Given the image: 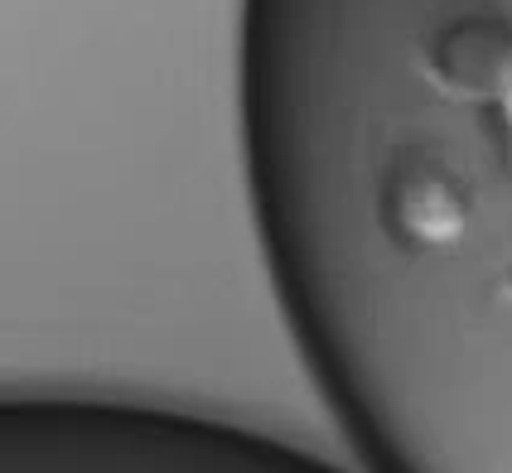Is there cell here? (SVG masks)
Returning a JSON list of instances; mask_svg holds the SVG:
<instances>
[{"label":"cell","instance_id":"cell-1","mask_svg":"<svg viewBox=\"0 0 512 473\" xmlns=\"http://www.w3.org/2000/svg\"><path fill=\"white\" fill-rule=\"evenodd\" d=\"M382 227L416 256H455L474 232V184L430 150H406L382 179Z\"/></svg>","mask_w":512,"mask_h":473}]
</instances>
